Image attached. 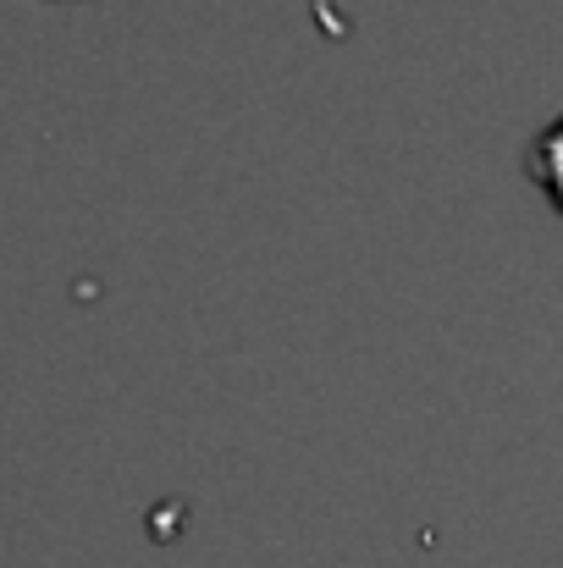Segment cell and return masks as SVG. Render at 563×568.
<instances>
[{
  "label": "cell",
  "instance_id": "1",
  "mask_svg": "<svg viewBox=\"0 0 563 568\" xmlns=\"http://www.w3.org/2000/svg\"><path fill=\"white\" fill-rule=\"evenodd\" d=\"M531 178L542 183V193L553 199V210L563 215V116L531 144Z\"/></svg>",
  "mask_w": 563,
  "mask_h": 568
}]
</instances>
